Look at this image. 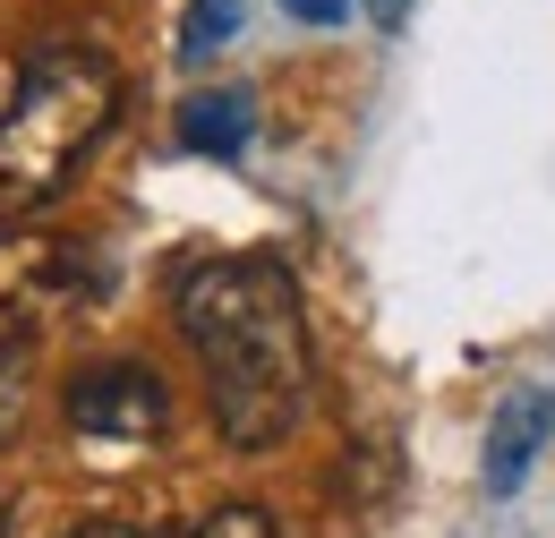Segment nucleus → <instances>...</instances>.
I'll use <instances>...</instances> for the list:
<instances>
[{
	"mask_svg": "<svg viewBox=\"0 0 555 538\" xmlns=\"http://www.w3.org/2000/svg\"><path fill=\"white\" fill-rule=\"evenodd\" d=\"M248 137H257V94H240V86H214V94L180 103V145L189 154H240Z\"/></svg>",
	"mask_w": 555,
	"mask_h": 538,
	"instance_id": "6",
	"label": "nucleus"
},
{
	"mask_svg": "<svg viewBox=\"0 0 555 538\" xmlns=\"http://www.w3.org/2000/svg\"><path fill=\"white\" fill-rule=\"evenodd\" d=\"M61 402H69V427L94 436V445H154V436L171 427V394H163V376L138 368V359H103V368L69 376Z\"/></svg>",
	"mask_w": 555,
	"mask_h": 538,
	"instance_id": "4",
	"label": "nucleus"
},
{
	"mask_svg": "<svg viewBox=\"0 0 555 538\" xmlns=\"http://www.w3.org/2000/svg\"><path fill=\"white\" fill-rule=\"evenodd\" d=\"M197 538H282V530L266 522V513H257V504H231V513H214Z\"/></svg>",
	"mask_w": 555,
	"mask_h": 538,
	"instance_id": "8",
	"label": "nucleus"
},
{
	"mask_svg": "<svg viewBox=\"0 0 555 538\" xmlns=\"http://www.w3.org/2000/svg\"><path fill=\"white\" fill-rule=\"evenodd\" d=\"M291 17H308V26H343L350 17V0H282Z\"/></svg>",
	"mask_w": 555,
	"mask_h": 538,
	"instance_id": "9",
	"label": "nucleus"
},
{
	"mask_svg": "<svg viewBox=\"0 0 555 538\" xmlns=\"http://www.w3.org/2000/svg\"><path fill=\"white\" fill-rule=\"evenodd\" d=\"M231 35H240V0H197L180 17V61H214Z\"/></svg>",
	"mask_w": 555,
	"mask_h": 538,
	"instance_id": "7",
	"label": "nucleus"
},
{
	"mask_svg": "<svg viewBox=\"0 0 555 538\" xmlns=\"http://www.w3.org/2000/svg\"><path fill=\"white\" fill-rule=\"evenodd\" d=\"M61 538H145V530H129V522H77V530H61Z\"/></svg>",
	"mask_w": 555,
	"mask_h": 538,
	"instance_id": "11",
	"label": "nucleus"
},
{
	"mask_svg": "<svg viewBox=\"0 0 555 538\" xmlns=\"http://www.w3.org/2000/svg\"><path fill=\"white\" fill-rule=\"evenodd\" d=\"M86 299V248L69 240H0V350L26 359V342Z\"/></svg>",
	"mask_w": 555,
	"mask_h": 538,
	"instance_id": "3",
	"label": "nucleus"
},
{
	"mask_svg": "<svg viewBox=\"0 0 555 538\" xmlns=\"http://www.w3.org/2000/svg\"><path fill=\"white\" fill-rule=\"evenodd\" d=\"M9 427H17V359L0 350V436H9Z\"/></svg>",
	"mask_w": 555,
	"mask_h": 538,
	"instance_id": "10",
	"label": "nucleus"
},
{
	"mask_svg": "<svg viewBox=\"0 0 555 538\" xmlns=\"http://www.w3.org/2000/svg\"><path fill=\"white\" fill-rule=\"evenodd\" d=\"M402 9H411V0H367V17H376V26H402Z\"/></svg>",
	"mask_w": 555,
	"mask_h": 538,
	"instance_id": "12",
	"label": "nucleus"
},
{
	"mask_svg": "<svg viewBox=\"0 0 555 538\" xmlns=\"http://www.w3.org/2000/svg\"><path fill=\"white\" fill-rule=\"evenodd\" d=\"M547 445H555V394H539V385L530 394H504L495 427H487V496H513Z\"/></svg>",
	"mask_w": 555,
	"mask_h": 538,
	"instance_id": "5",
	"label": "nucleus"
},
{
	"mask_svg": "<svg viewBox=\"0 0 555 538\" xmlns=\"http://www.w3.org/2000/svg\"><path fill=\"white\" fill-rule=\"evenodd\" d=\"M171 317L206 368L214 427L240 453L282 445L308 419V317H299V282L274 257H206L180 273Z\"/></svg>",
	"mask_w": 555,
	"mask_h": 538,
	"instance_id": "1",
	"label": "nucleus"
},
{
	"mask_svg": "<svg viewBox=\"0 0 555 538\" xmlns=\"http://www.w3.org/2000/svg\"><path fill=\"white\" fill-rule=\"evenodd\" d=\"M120 112V77L86 43H43L17 94L0 103V222H26L35 205H52L77 180V163L112 137Z\"/></svg>",
	"mask_w": 555,
	"mask_h": 538,
	"instance_id": "2",
	"label": "nucleus"
}]
</instances>
